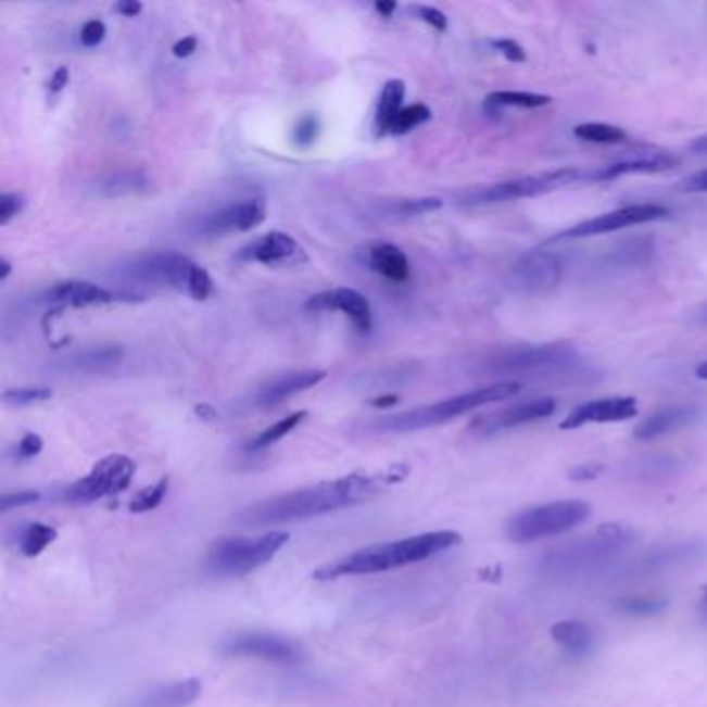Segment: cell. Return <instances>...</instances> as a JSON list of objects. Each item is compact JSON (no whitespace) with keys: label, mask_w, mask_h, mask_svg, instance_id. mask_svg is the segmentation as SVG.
Segmentation results:
<instances>
[{"label":"cell","mask_w":707,"mask_h":707,"mask_svg":"<svg viewBox=\"0 0 707 707\" xmlns=\"http://www.w3.org/2000/svg\"><path fill=\"white\" fill-rule=\"evenodd\" d=\"M679 164V159L666 152H656V154H645L641 159H627L608 164V166H599L597 171L588 173L590 181H613L618 177H627V175H654V173H664L670 171Z\"/></svg>","instance_id":"cell-20"},{"label":"cell","mask_w":707,"mask_h":707,"mask_svg":"<svg viewBox=\"0 0 707 707\" xmlns=\"http://www.w3.org/2000/svg\"><path fill=\"white\" fill-rule=\"evenodd\" d=\"M415 11H417L419 20L428 23V25H432L435 31H446V29H449V20H446V15H444L440 9L419 4V7H415Z\"/></svg>","instance_id":"cell-43"},{"label":"cell","mask_w":707,"mask_h":707,"mask_svg":"<svg viewBox=\"0 0 707 707\" xmlns=\"http://www.w3.org/2000/svg\"><path fill=\"white\" fill-rule=\"evenodd\" d=\"M289 533L270 531L262 538H223L205 554V570L216 577H243L270 563L274 554L287 544Z\"/></svg>","instance_id":"cell-6"},{"label":"cell","mask_w":707,"mask_h":707,"mask_svg":"<svg viewBox=\"0 0 707 707\" xmlns=\"http://www.w3.org/2000/svg\"><path fill=\"white\" fill-rule=\"evenodd\" d=\"M552 102L546 93H531V91H494L485 98L488 111H502V109H542Z\"/></svg>","instance_id":"cell-28"},{"label":"cell","mask_w":707,"mask_h":707,"mask_svg":"<svg viewBox=\"0 0 707 707\" xmlns=\"http://www.w3.org/2000/svg\"><path fill=\"white\" fill-rule=\"evenodd\" d=\"M121 357H123L121 346H93V349H84V351L71 355L65 364H67V369L96 374V371H104L109 367H114L121 362Z\"/></svg>","instance_id":"cell-26"},{"label":"cell","mask_w":707,"mask_h":707,"mask_svg":"<svg viewBox=\"0 0 707 707\" xmlns=\"http://www.w3.org/2000/svg\"><path fill=\"white\" fill-rule=\"evenodd\" d=\"M664 608H666V599L654 595H631L618 602V610L622 615L639 616V618L660 615Z\"/></svg>","instance_id":"cell-34"},{"label":"cell","mask_w":707,"mask_h":707,"mask_svg":"<svg viewBox=\"0 0 707 707\" xmlns=\"http://www.w3.org/2000/svg\"><path fill=\"white\" fill-rule=\"evenodd\" d=\"M40 501V494L34 490H23V492H13V494H4L0 501V510L9 513L13 508H22L31 502Z\"/></svg>","instance_id":"cell-41"},{"label":"cell","mask_w":707,"mask_h":707,"mask_svg":"<svg viewBox=\"0 0 707 707\" xmlns=\"http://www.w3.org/2000/svg\"><path fill=\"white\" fill-rule=\"evenodd\" d=\"M136 474V463L125 455H111L96 463L86 478L75 481L65 492V501L73 504H90L104 496L121 494L129 488Z\"/></svg>","instance_id":"cell-8"},{"label":"cell","mask_w":707,"mask_h":707,"mask_svg":"<svg viewBox=\"0 0 707 707\" xmlns=\"http://www.w3.org/2000/svg\"><path fill=\"white\" fill-rule=\"evenodd\" d=\"M195 48H198V40L193 36H187V38H182L177 45L173 46V54L179 56V59H185V56H191L195 52Z\"/></svg>","instance_id":"cell-48"},{"label":"cell","mask_w":707,"mask_h":707,"mask_svg":"<svg viewBox=\"0 0 707 707\" xmlns=\"http://www.w3.org/2000/svg\"><path fill=\"white\" fill-rule=\"evenodd\" d=\"M460 533L456 531H430L421 535H413L396 542L376 544L351 552L334 563L314 570V579L318 581H334L341 577H357V575H374L387 570L401 569L428 560L435 554L451 550L460 544Z\"/></svg>","instance_id":"cell-2"},{"label":"cell","mask_w":707,"mask_h":707,"mask_svg":"<svg viewBox=\"0 0 707 707\" xmlns=\"http://www.w3.org/2000/svg\"><path fill=\"white\" fill-rule=\"evenodd\" d=\"M602 465L595 463H585V465H577L570 469V479L575 481H590V479H597L602 476Z\"/></svg>","instance_id":"cell-47"},{"label":"cell","mask_w":707,"mask_h":707,"mask_svg":"<svg viewBox=\"0 0 707 707\" xmlns=\"http://www.w3.org/2000/svg\"><path fill=\"white\" fill-rule=\"evenodd\" d=\"M442 207V200L440 198H415V200H401L399 204L390 207L392 216H403V218H411V216H421Z\"/></svg>","instance_id":"cell-36"},{"label":"cell","mask_w":707,"mask_h":707,"mask_svg":"<svg viewBox=\"0 0 707 707\" xmlns=\"http://www.w3.org/2000/svg\"><path fill=\"white\" fill-rule=\"evenodd\" d=\"M326 378V371L319 369H305V371H291L285 376H278L270 380L268 384H264L262 390L255 396V405L262 409L274 407L278 403H282L285 399L293 396L296 392H303L307 388H314Z\"/></svg>","instance_id":"cell-19"},{"label":"cell","mask_w":707,"mask_h":707,"mask_svg":"<svg viewBox=\"0 0 707 707\" xmlns=\"http://www.w3.org/2000/svg\"><path fill=\"white\" fill-rule=\"evenodd\" d=\"M382 479V478H380ZM380 479L351 474L344 478L321 481L310 488L278 494L243 508L235 521L243 527H273V525L305 521L326 513L342 510L371 501L380 492Z\"/></svg>","instance_id":"cell-1"},{"label":"cell","mask_w":707,"mask_h":707,"mask_svg":"<svg viewBox=\"0 0 707 707\" xmlns=\"http://www.w3.org/2000/svg\"><path fill=\"white\" fill-rule=\"evenodd\" d=\"M187 293L193 296L195 301H205L207 296L212 295V278H210V274L205 273V268L198 266V264L193 266Z\"/></svg>","instance_id":"cell-38"},{"label":"cell","mask_w":707,"mask_h":707,"mask_svg":"<svg viewBox=\"0 0 707 707\" xmlns=\"http://www.w3.org/2000/svg\"><path fill=\"white\" fill-rule=\"evenodd\" d=\"M432 118V111L426 104H411V106H403V111L396 114V118L390 125V134L392 136H405L413 129H417L419 125L428 123Z\"/></svg>","instance_id":"cell-33"},{"label":"cell","mask_w":707,"mask_h":707,"mask_svg":"<svg viewBox=\"0 0 707 707\" xmlns=\"http://www.w3.org/2000/svg\"><path fill=\"white\" fill-rule=\"evenodd\" d=\"M396 403H399V396L396 394H387V396L371 399L369 401V407H374V409H388V407H394Z\"/></svg>","instance_id":"cell-51"},{"label":"cell","mask_w":707,"mask_h":707,"mask_svg":"<svg viewBox=\"0 0 707 707\" xmlns=\"http://www.w3.org/2000/svg\"><path fill=\"white\" fill-rule=\"evenodd\" d=\"M318 118H316L314 114H307V116H303V118L296 123L295 127L296 146H303V148L312 146V143L316 141V137H318Z\"/></svg>","instance_id":"cell-40"},{"label":"cell","mask_w":707,"mask_h":707,"mask_svg":"<svg viewBox=\"0 0 707 707\" xmlns=\"http://www.w3.org/2000/svg\"><path fill=\"white\" fill-rule=\"evenodd\" d=\"M592 515L590 504L583 501L547 502L542 506L527 508L506 523V535L515 544H531L544 538L567 533L585 523Z\"/></svg>","instance_id":"cell-5"},{"label":"cell","mask_w":707,"mask_h":707,"mask_svg":"<svg viewBox=\"0 0 707 707\" xmlns=\"http://www.w3.org/2000/svg\"><path fill=\"white\" fill-rule=\"evenodd\" d=\"M550 635L572 658H588L595 645L592 627L581 620H560L550 629Z\"/></svg>","instance_id":"cell-24"},{"label":"cell","mask_w":707,"mask_h":707,"mask_svg":"<svg viewBox=\"0 0 707 707\" xmlns=\"http://www.w3.org/2000/svg\"><path fill=\"white\" fill-rule=\"evenodd\" d=\"M116 13H121V15H125V17H136V15H139L141 13V2H137V0H121V2H116Z\"/></svg>","instance_id":"cell-50"},{"label":"cell","mask_w":707,"mask_h":707,"mask_svg":"<svg viewBox=\"0 0 707 707\" xmlns=\"http://www.w3.org/2000/svg\"><path fill=\"white\" fill-rule=\"evenodd\" d=\"M699 618L704 624H707V585L702 590V597H699Z\"/></svg>","instance_id":"cell-54"},{"label":"cell","mask_w":707,"mask_h":707,"mask_svg":"<svg viewBox=\"0 0 707 707\" xmlns=\"http://www.w3.org/2000/svg\"><path fill=\"white\" fill-rule=\"evenodd\" d=\"M42 449H45V442L38 433H25L22 442L17 444V455L20 458H34L42 453Z\"/></svg>","instance_id":"cell-45"},{"label":"cell","mask_w":707,"mask_h":707,"mask_svg":"<svg viewBox=\"0 0 707 707\" xmlns=\"http://www.w3.org/2000/svg\"><path fill=\"white\" fill-rule=\"evenodd\" d=\"M225 656L235 658H257V660L274 661V664H296L301 660V652L287 639L264 633H245L227 639L220 647Z\"/></svg>","instance_id":"cell-13"},{"label":"cell","mask_w":707,"mask_h":707,"mask_svg":"<svg viewBox=\"0 0 707 707\" xmlns=\"http://www.w3.org/2000/svg\"><path fill=\"white\" fill-rule=\"evenodd\" d=\"M697 419V411L691 407H674V409H664L649 415L647 419H643L635 430V438L637 440H654L660 438L666 433L677 432L684 426L693 424Z\"/></svg>","instance_id":"cell-25"},{"label":"cell","mask_w":707,"mask_h":707,"mask_svg":"<svg viewBox=\"0 0 707 707\" xmlns=\"http://www.w3.org/2000/svg\"><path fill=\"white\" fill-rule=\"evenodd\" d=\"M365 262L374 273L390 282H405L409 278V260L405 251L392 243H374L365 251Z\"/></svg>","instance_id":"cell-23"},{"label":"cell","mask_w":707,"mask_h":707,"mask_svg":"<svg viewBox=\"0 0 707 707\" xmlns=\"http://www.w3.org/2000/svg\"><path fill=\"white\" fill-rule=\"evenodd\" d=\"M195 262L181 253H150L134 260L125 266V278L129 285H148V287H171L185 291Z\"/></svg>","instance_id":"cell-10"},{"label":"cell","mask_w":707,"mask_h":707,"mask_svg":"<svg viewBox=\"0 0 707 707\" xmlns=\"http://www.w3.org/2000/svg\"><path fill=\"white\" fill-rule=\"evenodd\" d=\"M639 413L635 396H608L579 405L570 411L567 419L560 424V430H579L588 424H618L629 421Z\"/></svg>","instance_id":"cell-16"},{"label":"cell","mask_w":707,"mask_h":707,"mask_svg":"<svg viewBox=\"0 0 707 707\" xmlns=\"http://www.w3.org/2000/svg\"><path fill=\"white\" fill-rule=\"evenodd\" d=\"M581 175L577 168H558V171H547L540 175H527L519 179L510 181L496 182L490 187H481L476 191H469L463 195L460 204L467 205H488L502 204V202H513V200H523V198H535L544 195L550 191L563 189L572 181H577Z\"/></svg>","instance_id":"cell-7"},{"label":"cell","mask_w":707,"mask_h":707,"mask_svg":"<svg viewBox=\"0 0 707 707\" xmlns=\"http://www.w3.org/2000/svg\"><path fill=\"white\" fill-rule=\"evenodd\" d=\"M560 260L547 251L527 253L515 266V282L527 293H547L560 282Z\"/></svg>","instance_id":"cell-18"},{"label":"cell","mask_w":707,"mask_h":707,"mask_svg":"<svg viewBox=\"0 0 707 707\" xmlns=\"http://www.w3.org/2000/svg\"><path fill=\"white\" fill-rule=\"evenodd\" d=\"M168 483H171V479L162 478L154 485L141 490L139 494H136V498L131 501V506H129L131 513L141 515V513H150V510L159 508L162 501H164V496H166V492H168Z\"/></svg>","instance_id":"cell-35"},{"label":"cell","mask_w":707,"mask_h":707,"mask_svg":"<svg viewBox=\"0 0 707 707\" xmlns=\"http://www.w3.org/2000/svg\"><path fill=\"white\" fill-rule=\"evenodd\" d=\"M554 411H556L554 399H533V401L519 403V405H513L506 409L479 415L471 421L469 430L476 435H494V433L513 430V428H519V426L538 421V419H546Z\"/></svg>","instance_id":"cell-14"},{"label":"cell","mask_w":707,"mask_h":707,"mask_svg":"<svg viewBox=\"0 0 707 707\" xmlns=\"http://www.w3.org/2000/svg\"><path fill=\"white\" fill-rule=\"evenodd\" d=\"M704 319H707V310L704 312Z\"/></svg>","instance_id":"cell-59"},{"label":"cell","mask_w":707,"mask_h":707,"mask_svg":"<svg viewBox=\"0 0 707 707\" xmlns=\"http://www.w3.org/2000/svg\"><path fill=\"white\" fill-rule=\"evenodd\" d=\"M114 296H116L114 293L106 291L100 285H93L90 280H63L46 293V301L71 305V307H88V305L111 303Z\"/></svg>","instance_id":"cell-21"},{"label":"cell","mask_w":707,"mask_h":707,"mask_svg":"<svg viewBox=\"0 0 707 707\" xmlns=\"http://www.w3.org/2000/svg\"><path fill=\"white\" fill-rule=\"evenodd\" d=\"M50 396H52L50 388H11V390H4L2 401L7 405L22 407V405H31V403H42Z\"/></svg>","instance_id":"cell-37"},{"label":"cell","mask_w":707,"mask_h":707,"mask_svg":"<svg viewBox=\"0 0 707 707\" xmlns=\"http://www.w3.org/2000/svg\"><path fill=\"white\" fill-rule=\"evenodd\" d=\"M670 216V210L660 204H635L624 205L613 210L608 214L595 216L592 220H583L575 227L563 230L560 235H554L552 241H563V239H590V237H599L613 230L620 228L637 227L645 223H656V220H666Z\"/></svg>","instance_id":"cell-11"},{"label":"cell","mask_w":707,"mask_h":707,"mask_svg":"<svg viewBox=\"0 0 707 707\" xmlns=\"http://www.w3.org/2000/svg\"><path fill=\"white\" fill-rule=\"evenodd\" d=\"M693 150H695L697 154H704V152H707V134L704 137H699V139L693 143Z\"/></svg>","instance_id":"cell-56"},{"label":"cell","mask_w":707,"mask_h":707,"mask_svg":"<svg viewBox=\"0 0 707 707\" xmlns=\"http://www.w3.org/2000/svg\"><path fill=\"white\" fill-rule=\"evenodd\" d=\"M695 376H697L699 380H706L707 382V362H704V364H699L697 367H695Z\"/></svg>","instance_id":"cell-57"},{"label":"cell","mask_w":707,"mask_h":707,"mask_svg":"<svg viewBox=\"0 0 707 707\" xmlns=\"http://www.w3.org/2000/svg\"><path fill=\"white\" fill-rule=\"evenodd\" d=\"M56 529L45 523H25L17 531V547L23 556L36 558L56 540Z\"/></svg>","instance_id":"cell-29"},{"label":"cell","mask_w":707,"mask_h":707,"mask_svg":"<svg viewBox=\"0 0 707 707\" xmlns=\"http://www.w3.org/2000/svg\"><path fill=\"white\" fill-rule=\"evenodd\" d=\"M403 100H405V84L401 79L388 81L378 102L376 111V134L387 136L390 134V125L396 118V114L403 111Z\"/></svg>","instance_id":"cell-27"},{"label":"cell","mask_w":707,"mask_h":707,"mask_svg":"<svg viewBox=\"0 0 707 707\" xmlns=\"http://www.w3.org/2000/svg\"><path fill=\"white\" fill-rule=\"evenodd\" d=\"M677 189L683 193H707V168L683 179L677 185Z\"/></svg>","instance_id":"cell-46"},{"label":"cell","mask_w":707,"mask_h":707,"mask_svg":"<svg viewBox=\"0 0 707 707\" xmlns=\"http://www.w3.org/2000/svg\"><path fill=\"white\" fill-rule=\"evenodd\" d=\"M305 312H342L353 321L359 332L371 330V307L369 301L355 289H334L310 296L305 303Z\"/></svg>","instance_id":"cell-17"},{"label":"cell","mask_w":707,"mask_h":707,"mask_svg":"<svg viewBox=\"0 0 707 707\" xmlns=\"http://www.w3.org/2000/svg\"><path fill=\"white\" fill-rule=\"evenodd\" d=\"M490 46L501 54L502 59H506L508 63H525L527 61V54H525L523 46L510 38H496L492 40Z\"/></svg>","instance_id":"cell-39"},{"label":"cell","mask_w":707,"mask_h":707,"mask_svg":"<svg viewBox=\"0 0 707 707\" xmlns=\"http://www.w3.org/2000/svg\"><path fill=\"white\" fill-rule=\"evenodd\" d=\"M104 36H106V25L100 20H91L81 27L79 40H81V45L93 48V46H98L104 40Z\"/></svg>","instance_id":"cell-42"},{"label":"cell","mask_w":707,"mask_h":707,"mask_svg":"<svg viewBox=\"0 0 707 707\" xmlns=\"http://www.w3.org/2000/svg\"><path fill=\"white\" fill-rule=\"evenodd\" d=\"M521 390H523V384H519V382H498V384L471 390V392H465V394H458L453 399H446V401H440V403H433V405H426V407H419V409L380 417V419L371 421L369 428L374 432L382 433L417 432V430H426V428H433V426H442L446 421H453L456 417L479 409L483 405L513 399Z\"/></svg>","instance_id":"cell-3"},{"label":"cell","mask_w":707,"mask_h":707,"mask_svg":"<svg viewBox=\"0 0 707 707\" xmlns=\"http://www.w3.org/2000/svg\"><path fill=\"white\" fill-rule=\"evenodd\" d=\"M148 177L141 171H121L114 173L109 179L102 181V189L106 195H125V193H139L148 187Z\"/></svg>","instance_id":"cell-31"},{"label":"cell","mask_w":707,"mask_h":707,"mask_svg":"<svg viewBox=\"0 0 707 707\" xmlns=\"http://www.w3.org/2000/svg\"><path fill=\"white\" fill-rule=\"evenodd\" d=\"M479 577L483 581H492V583H498L502 579V569L501 567H492V569L479 570Z\"/></svg>","instance_id":"cell-52"},{"label":"cell","mask_w":707,"mask_h":707,"mask_svg":"<svg viewBox=\"0 0 707 707\" xmlns=\"http://www.w3.org/2000/svg\"><path fill=\"white\" fill-rule=\"evenodd\" d=\"M488 371L492 376L510 378L508 382H519L525 378H540V380H554V378H569L570 374L581 367V357L575 346L552 342V344H535V346H510L506 351L496 353L488 359Z\"/></svg>","instance_id":"cell-4"},{"label":"cell","mask_w":707,"mask_h":707,"mask_svg":"<svg viewBox=\"0 0 707 707\" xmlns=\"http://www.w3.org/2000/svg\"><path fill=\"white\" fill-rule=\"evenodd\" d=\"M264 218H266V202L262 198H251L245 202L228 204L204 214L198 220L195 230L200 237H223L232 230L248 232L262 225Z\"/></svg>","instance_id":"cell-12"},{"label":"cell","mask_w":707,"mask_h":707,"mask_svg":"<svg viewBox=\"0 0 707 707\" xmlns=\"http://www.w3.org/2000/svg\"><path fill=\"white\" fill-rule=\"evenodd\" d=\"M237 260L257 262L264 266H296L307 262V255L293 237L280 230H270L268 235L257 237L245 248H241Z\"/></svg>","instance_id":"cell-15"},{"label":"cell","mask_w":707,"mask_h":707,"mask_svg":"<svg viewBox=\"0 0 707 707\" xmlns=\"http://www.w3.org/2000/svg\"><path fill=\"white\" fill-rule=\"evenodd\" d=\"M23 198L17 193H2L0 195V225H7L13 216L20 214Z\"/></svg>","instance_id":"cell-44"},{"label":"cell","mask_w":707,"mask_h":707,"mask_svg":"<svg viewBox=\"0 0 707 707\" xmlns=\"http://www.w3.org/2000/svg\"><path fill=\"white\" fill-rule=\"evenodd\" d=\"M9 274H11V264H9V260H2V274H0V280H7Z\"/></svg>","instance_id":"cell-58"},{"label":"cell","mask_w":707,"mask_h":707,"mask_svg":"<svg viewBox=\"0 0 707 707\" xmlns=\"http://www.w3.org/2000/svg\"><path fill=\"white\" fill-rule=\"evenodd\" d=\"M200 693H202V683L198 679H187V681L162 684L152 691H146L131 704L123 707H187L200 697Z\"/></svg>","instance_id":"cell-22"},{"label":"cell","mask_w":707,"mask_h":707,"mask_svg":"<svg viewBox=\"0 0 707 707\" xmlns=\"http://www.w3.org/2000/svg\"><path fill=\"white\" fill-rule=\"evenodd\" d=\"M575 137L590 141V143H606V146H615V143H622L627 136L622 129H618L615 125H606V123H583L575 127Z\"/></svg>","instance_id":"cell-32"},{"label":"cell","mask_w":707,"mask_h":707,"mask_svg":"<svg viewBox=\"0 0 707 707\" xmlns=\"http://www.w3.org/2000/svg\"><path fill=\"white\" fill-rule=\"evenodd\" d=\"M374 7H376V11H378L382 17H392V13L396 11V2H384V0H378Z\"/></svg>","instance_id":"cell-53"},{"label":"cell","mask_w":707,"mask_h":707,"mask_svg":"<svg viewBox=\"0 0 707 707\" xmlns=\"http://www.w3.org/2000/svg\"><path fill=\"white\" fill-rule=\"evenodd\" d=\"M305 417H307V411H296V413H291V415L282 417L280 421H276L268 430L257 433L251 440L250 444H248V449L250 451H264V449L273 446L278 440H282L285 435H289L295 428H299L305 421Z\"/></svg>","instance_id":"cell-30"},{"label":"cell","mask_w":707,"mask_h":707,"mask_svg":"<svg viewBox=\"0 0 707 707\" xmlns=\"http://www.w3.org/2000/svg\"><path fill=\"white\" fill-rule=\"evenodd\" d=\"M68 77H71V73H68L67 67L56 68L54 75L50 77V91L59 93V91L65 90V88H67Z\"/></svg>","instance_id":"cell-49"},{"label":"cell","mask_w":707,"mask_h":707,"mask_svg":"<svg viewBox=\"0 0 707 707\" xmlns=\"http://www.w3.org/2000/svg\"><path fill=\"white\" fill-rule=\"evenodd\" d=\"M195 413H198V417H202V419H214V417H216V411L210 409L207 405H200V407L195 409Z\"/></svg>","instance_id":"cell-55"},{"label":"cell","mask_w":707,"mask_h":707,"mask_svg":"<svg viewBox=\"0 0 707 707\" xmlns=\"http://www.w3.org/2000/svg\"><path fill=\"white\" fill-rule=\"evenodd\" d=\"M631 529L624 525L608 523L599 527L592 538L567 547L563 552H554L547 556L546 565L550 570H570L588 567L595 560H604L616 552L631 544Z\"/></svg>","instance_id":"cell-9"}]
</instances>
